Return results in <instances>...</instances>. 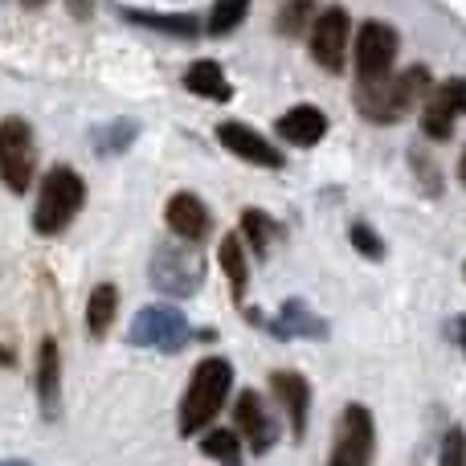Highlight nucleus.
Masks as SVG:
<instances>
[{
    "label": "nucleus",
    "instance_id": "f257e3e1",
    "mask_svg": "<svg viewBox=\"0 0 466 466\" xmlns=\"http://www.w3.org/2000/svg\"><path fill=\"white\" fill-rule=\"evenodd\" d=\"M229 389H233V364L226 356H205L193 369V380H188L185 401H180V418H177L180 438H193L205 426H213L221 405L229 401Z\"/></svg>",
    "mask_w": 466,
    "mask_h": 466
},
{
    "label": "nucleus",
    "instance_id": "f03ea898",
    "mask_svg": "<svg viewBox=\"0 0 466 466\" xmlns=\"http://www.w3.org/2000/svg\"><path fill=\"white\" fill-rule=\"evenodd\" d=\"M434 95V78L426 66H410V70L393 74L372 86H356V106L369 123H401L418 103Z\"/></svg>",
    "mask_w": 466,
    "mask_h": 466
},
{
    "label": "nucleus",
    "instance_id": "7ed1b4c3",
    "mask_svg": "<svg viewBox=\"0 0 466 466\" xmlns=\"http://www.w3.org/2000/svg\"><path fill=\"white\" fill-rule=\"evenodd\" d=\"M82 201H86V185L74 168H49L46 180H41V197L37 209H33V229L41 238H57V233L70 229V221L78 218Z\"/></svg>",
    "mask_w": 466,
    "mask_h": 466
},
{
    "label": "nucleus",
    "instance_id": "20e7f679",
    "mask_svg": "<svg viewBox=\"0 0 466 466\" xmlns=\"http://www.w3.org/2000/svg\"><path fill=\"white\" fill-rule=\"evenodd\" d=\"M147 274H152L156 290H164V295H172V299H188V295H197L205 282V258H201V249H193L188 241H160V246L152 249Z\"/></svg>",
    "mask_w": 466,
    "mask_h": 466
},
{
    "label": "nucleus",
    "instance_id": "39448f33",
    "mask_svg": "<svg viewBox=\"0 0 466 466\" xmlns=\"http://www.w3.org/2000/svg\"><path fill=\"white\" fill-rule=\"evenodd\" d=\"M397 29L385 21H364L360 33H356V82L360 86H372V82H385L393 78V66H397Z\"/></svg>",
    "mask_w": 466,
    "mask_h": 466
},
{
    "label": "nucleus",
    "instance_id": "423d86ee",
    "mask_svg": "<svg viewBox=\"0 0 466 466\" xmlns=\"http://www.w3.org/2000/svg\"><path fill=\"white\" fill-rule=\"evenodd\" d=\"M33 168H37V144H33V127L25 119L0 123V180L8 193H25L33 185Z\"/></svg>",
    "mask_w": 466,
    "mask_h": 466
},
{
    "label": "nucleus",
    "instance_id": "0eeeda50",
    "mask_svg": "<svg viewBox=\"0 0 466 466\" xmlns=\"http://www.w3.org/2000/svg\"><path fill=\"white\" fill-rule=\"evenodd\" d=\"M193 328L188 319L177 311V307L160 303V307H144V311L131 319L127 328V344L136 348H156V352H180L188 344Z\"/></svg>",
    "mask_w": 466,
    "mask_h": 466
},
{
    "label": "nucleus",
    "instance_id": "6e6552de",
    "mask_svg": "<svg viewBox=\"0 0 466 466\" xmlns=\"http://www.w3.org/2000/svg\"><path fill=\"white\" fill-rule=\"evenodd\" d=\"M377 454V426L364 405H348L336 421V438H331V459L328 466H372Z\"/></svg>",
    "mask_w": 466,
    "mask_h": 466
},
{
    "label": "nucleus",
    "instance_id": "1a4fd4ad",
    "mask_svg": "<svg viewBox=\"0 0 466 466\" xmlns=\"http://www.w3.org/2000/svg\"><path fill=\"white\" fill-rule=\"evenodd\" d=\"M348 33H352V21L339 5L323 8L311 25V57L323 66L328 74H339L348 66Z\"/></svg>",
    "mask_w": 466,
    "mask_h": 466
},
{
    "label": "nucleus",
    "instance_id": "9d476101",
    "mask_svg": "<svg viewBox=\"0 0 466 466\" xmlns=\"http://www.w3.org/2000/svg\"><path fill=\"white\" fill-rule=\"evenodd\" d=\"M233 426H238V438L249 446V454H270L274 442H279V421L266 413V401L246 389L233 401Z\"/></svg>",
    "mask_w": 466,
    "mask_h": 466
},
{
    "label": "nucleus",
    "instance_id": "9b49d317",
    "mask_svg": "<svg viewBox=\"0 0 466 466\" xmlns=\"http://www.w3.org/2000/svg\"><path fill=\"white\" fill-rule=\"evenodd\" d=\"M164 218H168V229L177 233V241H188V246L205 241L213 229L209 209H205V201L197 193H177L168 201V209H164Z\"/></svg>",
    "mask_w": 466,
    "mask_h": 466
},
{
    "label": "nucleus",
    "instance_id": "f8f14e48",
    "mask_svg": "<svg viewBox=\"0 0 466 466\" xmlns=\"http://www.w3.org/2000/svg\"><path fill=\"white\" fill-rule=\"evenodd\" d=\"M270 389H274V397H279V405H282V413H287V421H290V434H295V442H303V434H307V413H311V385H307L299 372H274L270 377Z\"/></svg>",
    "mask_w": 466,
    "mask_h": 466
},
{
    "label": "nucleus",
    "instance_id": "ddd939ff",
    "mask_svg": "<svg viewBox=\"0 0 466 466\" xmlns=\"http://www.w3.org/2000/svg\"><path fill=\"white\" fill-rule=\"evenodd\" d=\"M218 139L226 152H233L238 160L246 164H258V168H282V152H274L258 131H249L246 123H221L218 127Z\"/></svg>",
    "mask_w": 466,
    "mask_h": 466
},
{
    "label": "nucleus",
    "instance_id": "4468645a",
    "mask_svg": "<svg viewBox=\"0 0 466 466\" xmlns=\"http://www.w3.org/2000/svg\"><path fill=\"white\" fill-rule=\"evenodd\" d=\"M274 339H328V323L303 303V299H287L282 311L270 319Z\"/></svg>",
    "mask_w": 466,
    "mask_h": 466
},
{
    "label": "nucleus",
    "instance_id": "2eb2a0df",
    "mask_svg": "<svg viewBox=\"0 0 466 466\" xmlns=\"http://www.w3.org/2000/svg\"><path fill=\"white\" fill-rule=\"evenodd\" d=\"M279 136L295 147H315L323 136H328V115L311 103H299L279 119Z\"/></svg>",
    "mask_w": 466,
    "mask_h": 466
},
{
    "label": "nucleus",
    "instance_id": "dca6fc26",
    "mask_svg": "<svg viewBox=\"0 0 466 466\" xmlns=\"http://www.w3.org/2000/svg\"><path fill=\"white\" fill-rule=\"evenodd\" d=\"M37 401L46 418H57V405H62V352H57L54 339H41L37 352Z\"/></svg>",
    "mask_w": 466,
    "mask_h": 466
},
{
    "label": "nucleus",
    "instance_id": "f3484780",
    "mask_svg": "<svg viewBox=\"0 0 466 466\" xmlns=\"http://www.w3.org/2000/svg\"><path fill=\"white\" fill-rule=\"evenodd\" d=\"M185 86L193 90L197 98H213V103H229L233 98V86L226 78V70H221L218 62H209V57H201V62H193L185 70Z\"/></svg>",
    "mask_w": 466,
    "mask_h": 466
},
{
    "label": "nucleus",
    "instance_id": "a211bd4d",
    "mask_svg": "<svg viewBox=\"0 0 466 466\" xmlns=\"http://www.w3.org/2000/svg\"><path fill=\"white\" fill-rule=\"evenodd\" d=\"M218 262L229 279L233 299L241 303V299H246V282H249V249H246V241H241V233H226V238H221Z\"/></svg>",
    "mask_w": 466,
    "mask_h": 466
},
{
    "label": "nucleus",
    "instance_id": "6ab92c4d",
    "mask_svg": "<svg viewBox=\"0 0 466 466\" xmlns=\"http://www.w3.org/2000/svg\"><path fill=\"white\" fill-rule=\"evenodd\" d=\"M115 315H119V290H115V282H98L86 299V331L95 339H103L111 331Z\"/></svg>",
    "mask_w": 466,
    "mask_h": 466
},
{
    "label": "nucleus",
    "instance_id": "aec40b11",
    "mask_svg": "<svg viewBox=\"0 0 466 466\" xmlns=\"http://www.w3.org/2000/svg\"><path fill=\"white\" fill-rule=\"evenodd\" d=\"M274 238H282V226L270 218V213H262V209H246V213H241V241H246L258 258L270 254V241Z\"/></svg>",
    "mask_w": 466,
    "mask_h": 466
},
{
    "label": "nucleus",
    "instance_id": "412c9836",
    "mask_svg": "<svg viewBox=\"0 0 466 466\" xmlns=\"http://www.w3.org/2000/svg\"><path fill=\"white\" fill-rule=\"evenodd\" d=\"M241 446L246 442L238 438V430H209L201 438V454L218 466H241Z\"/></svg>",
    "mask_w": 466,
    "mask_h": 466
},
{
    "label": "nucleus",
    "instance_id": "4be33fe9",
    "mask_svg": "<svg viewBox=\"0 0 466 466\" xmlns=\"http://www.w3.org/2000/svg\"><path fill=\"white\" fill-rule=\"evenodd\" d=\"M454 123H459V115H454L438 95H430L426 106H421V131H426L430 139H438V144H442V139L454 136Z\"/></svg>",
    "mask_w": 466,
    "mask_h": 466
},
{
    "label": "nucleus",
    "instance_id": "5701e85b",
    "mask_svg": "<svg viewBox=\"0 0 466 466\" xmlns=\"http://www.w3.org/2000/svg\"><path fill=\"white\" fill-rule=\"evenodd\" d=\"M315 0H282V13H279V33L282 37H299L303 29L315 25Z\"/></svg>",
    "mask_w": 466,
    "mask_h": 466
},
{
    "label": "nucleus",
    "instance_id": "b1692460",
    "mask_svg": "<svg viewBox=\"0 0 466 466\" xmlns=\"http://www.w3.org/2000/svg\"><path fill=\"white\" fill-rule=\"evenodd\" d=\"M249 13V0H213V13H209V33L213 37H226L233 33Z\"/></svg>",
    "mask_w": 466,
    "mask_h": 466
},
{
    "label": "nucleus",
    "instance_id": "393cba45",
    "mask_svg": "<svg viewBox=\"0 0 466 466\" xmlns=\"http://www.w3.org/2000/svg\"><path fill=\"white\" fill-rule=\"evenodd\" d=\"M136 136H139V127L131 119H123V123H111V127L95 131V144H98V152L103 156H119V152H127V147L136 144Z\"/></svg>",
    "mask_w": 466,
    "mask_h": 466
},
{
    "label": "nucleus",
    "instance_id": "a878e982",
    "mask_svg": "<svg viewBox=\"0 0 466 466\" xmlns=\"http://www.w3.org/2000/svg\"><path fill=\"white\" fill-rule=\"evenodd\" d=\"M136 25H147V29L172 33V37H197L193 16H156V13H127Z\"/></svg>",
    "mask_w": 466,
    "mask_h": 466
},
{
    "label": "nucleus",
    "instance_id": "bb28decb",
    "mask_svg": "<svg viewBox=\"0 0 466 466\" xmlns=\"http://www.w3.org/2000/svg\"><path fill=\"white\" fill-rule=\"evenodd\" d=\"M348 238H352V246L360 249V254L369 258V262H380V258H385V241H380L377 233L364 226V221H356V226L348 229Z\"/></svg>",
    "mask_w": 466,
    "mask_h": 466
},
{
    "label": "nucleus",
    "instance_id": "cd10ccee",
    "mask_svg": "<svg viewBox=\"0 0 466 466\" xmlns=\"http://www.w3.org/2000/svg\"><path fill=\"white\" fill-rule=\"evenodd\" d=\"M438 466H466V430H462V426L446 430L442 454H438Z\"/></svg>",
    "mask_w": 466,
    "mask_h": 466
},
{
    "label": "nucleus",
    "instance_id": "c85d7f7f",
    "mask_svg": "<svg viewBox=\"0 0 466 466\" xmlns=\"http://www.w3.org/2000/svg\"><path fill=\"white\" fill-rule=\"evenodd\" d=\"M434 95L442 98L454 115H466V78H446L442 86H434Z\"/></svg>",
    "mask_w": 466,
    "mask_h": 466
},
{
    "label": "nucleus",
    "instance_id": "c756f323",
    "mask_svg": "<svg viewBox=\"0 0 466 466\" xmlns=\"http://www.w3.org/2000/svg\"><path fill=\"white\" fill-rule=\"evenodd\" d=\"M66 5H70V13L78 16V21H90V16H95V0H66Z\"/></svg>",
    "mask_w": 466,
    "mask_h": 466
},
{
    "label": "nucleus",
    "instance_id": "7c9ffc66",
    "mask_svg": "<svg viewBox=\"0 0 466 466\" xmlns=\"http://www.w3.org/2000/svg\"><path fill=\"white\" fill-rule=\"evenodd\" d=\"M454 339H459V348H462V356H466V315L454 319Z\"/></svg>",
    "mask_w": 466,
    "mask_h": 466
},
{
    "label": "nucleus",
    "instance_id": "2f4dec72",
    "mask_svg": "<svg viewBox=\"0 0 466 466\" xmlns=\"http://www.w3.org/2000/svg\"><path fill=\"white\" fill-rule=\"evenodd\" d=\"M21 5H25V8H46L49 0H21Z\"/></svg>",
    "mask_w": 466,
    "mask_h": 466
},
{
    "label": "nucleus",
    "instance_id": "473e14b6",
    "mask_svg": "<svg viewBox=\"0 0 466 466\" xmlns=\"http://www.w3.org/2000/svg\"><path fill=\"white\" fill-rule=\"evenodd\" d=\"M0 466H33V462H25V459H5Z\"/></svg>",
    "mask_w": 466,
    "mask_h": 466
},
{
    "label": "nucleus",
    "instance_id": "72a5a7b5",
    "mask_svg": "<svg viewBox=\"0 0 466 466\" xmlns=\"http://www.w3.org/2000/svg\"><path fill=\"white\" fill-rule=\"evenodd\" d=\"M459 180L466 185V152H462V160H459Z\"/></svg>",
    "mask_w": 466,
    "mask_h": 466
}]
</instances>
